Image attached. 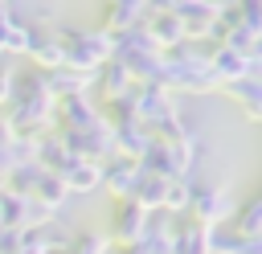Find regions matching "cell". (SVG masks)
Segmentation results:
<instances>
[{"mask_svg":"<svg viewBox=\"0 0 262 254\" xmlns=\"http://www.w3.org/2000/svg\"><path fill=\"white\" fill-rule=\"evenodd\" d=\"M57 41H61V53H66V66L78 70V74H98L106 61H115V37L106 29H57Z\"/></svg>","mask_w":262,"mask_h":254,"instance_id":"obj_1","label":"cell"},{"mask_svg":"<svg viewBox=\"0 0 262 254\" xmlns=\"http://www.w3.org/2000/svg\"><path fill=\"white\" fill-rule=\"evenodd\" d=\"M209 70L217 74L221 86H233V82H242V78L254 74V70H250V57L237 53V49H229V45H217V49L209 53Z\"/></svg>","mask_w":262,"mask_h":254,"instance_id":"obj_7","label":"cell"},{"mask_svg":"<svg viewBox=\"0 0 262 254\" xmlns=\"http://www.w3.org/2000/svg\"><path fill=\"white\" fill-rule=\"evenodd\" d=\"M229 94H233V102L242 107V115H246L250 123H262V78H258V74H250V78L233 82V86H229Z\"/></svg>","mask_w":262,"mask_h":254,"instance_id":"obj_13","label":"cell"},{"mask_svg":"<svg viewBox=\"0 0 262 254\" xmlns=\"http://www.w3.org/2000/svg\"><path fill=\"white\" fill-rule=\"evenodd\" d=\"M213 254H262V234L246 238L237 229H217L213 234Z\"/></svg>","mask_w":262,"mask_h":254,"instance_id":"obj_18","label":"cell"},{"mask_svg":"<svg viewBox=\"0 0 262 254\" xmlns=\"http://www.w3.org/2000/svg\"><path fill=\"white\" fill-rule=\"evenodd\" d=\"M151 143H156V135H151L139 119L115 123V152H119V156H127V160H143Z\"/></svg>","mask_w":262,"mask_h":254,"instance_id":"obj_8","label":"cell"},{"mask_svg":"<svg viewBox=\"0 0 262 254\" xmlns=\"http://www.w3.org/2000/svg\"><path fill=\"white\" fill-rule=\"evenodd\" d=\"M192 197H196V184L192 180H168L164 213H192Z\"/></svg>","mask_w":262,"mask_h":254,"instance_id":"obj_22","label":"cell"},{"mask_svg":"<svg viewBox=\"0 0 262 254\" xmlns=\"http://www.w3.org/2000/svg\"><path fill=\"white\" fill-rule=\"evenodd\" d=\"M53 119L61 123V131H90V127L102 123V111L94 107L90 94H70V98H57V115Z\"/></svg>","mask_w":262,"mask_h":254,"instance_id":"obj_5","label":"cell"},{"mask_svg":"<svg viewBox=\"0 0 262 254\" xmlns=\"http://www.w3.org/2000/svg\"><path fill=\"white\" fill-rule=\"evenodd\" d=\"M131 86H135V82H131V74H127V66H123V61H106V66L94 74V90L102 94V102L123 98Z\"/></svg>","mask_w":262,"mask_h":254,"instance_id":"obj_11","label":"cell"},{"mask_svg":"<svg viewBox=\"0 0 262 254\" xmlns=\"http://www.w3.org/2000/svg\"><path fill=\"white\" fill-rule=\"evenodd\" d=\"M61 180H66V188H70V193H94V188H102V164L74 160V164L61 172Z\"/></svg>","mask_w":262,"mask_h":254,"instance_id":"obj_15","label":"cell"},{"mask_svg":"<svg viewBox=\"0 0 262 254\" xmlns=\"http://www.w3.org/2000/svg\"><path fill=\"white\" fill-rule=\"evenodd\" d=\"M106 238H111L119 250H135V246H143V238H147V209H139L135 201H119Z\"/></svg>","mask_w":262,"mask_h":254,"instance_id":"obj_2","label":"cell"},{"mask_svg":"<svg viewBox=\"0 0 262 254\" xmlns=\"http://www.w3.org/2000/svg\"><path fill=\"white\" fill-rule=\"evenodd\" d=\"M233 229L246 234V238H258V234H262V193H254V197L233 213Z\"/></svg>","mask_w":262,"mask_h":254,"instance_id":"obj_21","label":"cell"},{"mask_svg":"<svg viewBox=\"0 0 262 254\" xmlns=\"http://www.w3.org/2000/svg\"><path fill=\"white\" fill-rule=\"evenodd\" d=\"M33 201H41L45 209L61 213V209H66V201H70V188H66V180H61V176L45 172V176H41V184H37V193H33Z\"/></svg>","mask_w":262,"mask_h":254,"instance_id":"obj_20","label":"cell"},{"mask_svg":"<svg viewBox=\"0 0 262 254\" xmlns=\"http://www.w3.org/2000/svg\"><path fill=\"white\" fill-rule=\"evenodd\" d=\"M143 29L151 33V41H156L164 53L188 41V29H184V20H180V16H176L168 4H147V20H143Z\"/></svg>","mask_w":262,"mask_h":254,"instance_id":"obj_3","label":"cell"},{"mask_svg":"<svg viewBox=\"0 0 262 254\" xmlns=\"http://www.w3.org/2000/svg\"><path fill=\"white\" fill-rule=\"evenodd\" d=\"M192 213H196L201 225L221 229V221L233 217V197H229V188H225V184H201L196 197H192Z\"/></svg>","mask_w":262,"mask_h":254,"instance_id":"obj_4","label":"cell"},{"mask_svg":"<svg viewBox=\"0 0 262 254\" xmlns=\"http://www.w3.org/2000/svg\"><path fill=\"white\" fill-rule=\"evenodd\" d=\"M213 225H201V221H192V225H180L176 229V254H213Z\"/></svg>","mask_w":262,"mask_h":254,"instance_id":"obj_17","label":"cell"},{"mask_svg":"<svg viewBox=\"0 0 262 254\" xmlns=\"http://www.w3.org/2000/svg\"><path fill=\"white\" fill-rule=\"evenodd\" d=\"M0 221L4 229H33V197L0 193Z\"/></svg>","mask_w":262,"mask_h":254,"instance_id":"obj_14","label":"cell"},{"mask_svg":"<svg viewBox=\"0 0 262 254\" xmlns=\"http://www.w3.org/2000/svg\"><path fill=\"white\" fill-rule=\"evenodd\" d=\"M70 254H111V238L98 234V229H82L70 246Z\"/></svg>","mask_w":262,"mask_h":254,"instance_id":"obj_23","label":"cell"},{"mask_svg":"<svg viewBox=\"0 0 262 254\" xmlns=\"http://www.w3.org/2000/svg\"><path fill=\"white\" fill-rule=\"evenodd\" d=\"M164 197H168V180L151 176V172H143L139 184H135V193H131V201L139 209H147V213H164Z\"/></svg>","mask_w":262,"mask_h":254,"instance_id":"obj_16","label":"cell"},{"mask_svg":"<svg viewBox=\"0 0 262 254\" xmlns=\"http://www.w3.org/2000/svg\"><path fill=\"white\" fill-rule=\"evenodd\" d=\"M139 176H143L139 160H127V156H111V160L102 164V188H106L111 197H119V201H131V193H135Z\"/></svg>","mask_w":262,"mask_h":254,"instance_id":"obj_6","label":"cell"},{"mask_svg":"<svg viewBox=\"0 0 262 254\" xmlns=\"http://www.w3.org/2000/svg\"><path fill=\"white\" fill-rule=\"evenodd\" d=\"M45 86H49V94H53V98L90 94L94 74H78V70H70V66H57V70H49V74H45Z\"/></svg>","mask_w":262,"mask_h":254,"instance_id":"obj_10","label":"cell"},{"mask_svg":"<svg viewBox=\"0 0 262 254\" xmlns=\"http://www.w3.org/2000/svg\"><path fill=\"white\" fill-rule=\"evenodd\" d=\"M242 29H246L254 41L262 37V4H258V0H246V4H242Z\"/></svg>","mask_w":262,"mask_h":254,"instance_id":"obj_24","label":"cell"},{"mask_svg":"<svg viewBox=\"0 0 262 254\" xmlns=\"http://www.w3.org/2000/svg\"><path fill=\"white\" fill-rule=\"evenodd\" d=\"M143 20H147V4H139V0H119V4H111V8H106L102 29H106L111 37H123V33L139 29Z\"/></svg>","mask_w":262,"mask_h":254,"instance_id":"obj_9","label":"cell"},{"mask_svg":"<svg viewBox=\"0 0 262 254\" xmlns=\"http://www.w3.org/2000/svg\"><path fill=\"white\" fill-rule=\"evenodd\" d=\"M12 94H16V66L12 61H0V111H8Z\"/></svg>","mask_w":262,"mask_h":254,"instance_id":"obj_25","label":"cell"},{"mask_svg":"<svg viewBox=\"0 0 262 254\" xmlns=\"http://www.w3.org/2000/svg\"><path fill=\"white\" fill-rule=\"evenodd\" d=\"M37 164H41L45 172H53V176H61V172L74 164V156L66 152V143H61V135H57V131L37 135Z\"/></svg>","mask_w":262,"mask_h":254,"instance_id":"obj_12","label":"cell"},{"mask_svg":"<svg viewBox=\"0 0 262 254\" xmlns=\"http://www.w3.org/2000/svg\"><path fill=\"white\" fill-rule=\"evenodd\" d=\"M41 176H45V168L33 160V164H16L12 172H8V184H4V193H16V197H33L37 193V184H41Z\"/></svg>","mask_w":262,"mask_h":254,"instance_id":"obj_19","label":"cell"}]
</instances>
